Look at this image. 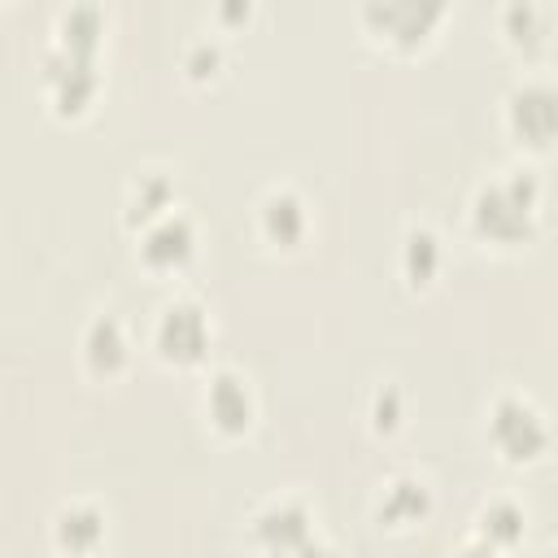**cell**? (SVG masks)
<instances>
[{
	"label": "cell",
	"instance_id": "cell-10",
	"mask_svg": "<svg viewBox=\"0 0 558 558\" xmlns=\"http://www.w3.org/2000/svg\"><path fill=\"white\" fill-rule=\"evenodd\" d=\"M427 510V497H423V484H397L388 493V506H384V519L388 523H410Z\"/></svg>",
	"mask_w": 558,
	"mask_h": 558
},
{
	"label": "cell",
	"instance_id": "cell-8",
	"mask_svg": "<svg viewBox=\"0 0 558 558\" xmlns=\"http://www.w3.org/2000/svg\"><path fill=\"white\" fill-rule=\"evenodd\" d=\"M187 248H192V231H187L183 218H166L144 240V257L148 262H179V257H187Z\"/></svg>",
	"mask_w": 558,
	"mask_h": 558
},
{
	"label": "cell",
	"instance_id": "cell-9",
	"mask_svg": "<svg viewBox=\"0 0 558 558\" xmlns=\"http://www.w3.org/2000/svg\"><path fill=\"white\" fill-rule=\"evenodd\" d=\"M87 357H92L96 371H113L122 362V336H118V327L109 318L92 323V331H87Z\"/></svg>",
	"mask_w": 558,
	"mask_h": 558
},
{
	"label": "cell",
	"instance_id": "cell-4",
	"mask_svg": "<svg viewBox=\"0 0 558 558\" xmlns=\"http://www.w3.org/2000/svg\"><path fill=\"white\" fill-rule=\"evenodd\" d=\"M157 344L166 357L174 362H196L205 349V318L196 305H170L161 327H157Z\"/></svg>",
	"mask_w": 558,
	"mask_h": 558
},
{
	"label": "cell",
	"instance_id": "cell-7",
	"mask_svg": "<svg viewBox=\"0 0 558 558\" xmlns=\"http://www.w3.org/2000/svg\"><path fill=\"white\" fill-rule=\"evenodd\" d=\"M248 414H253V405H248L244 384L231 375H218L209 384V418L227 432H240V427H248Z\"/></svg>",
	"mask_w": 558,
	"mask_h": 558
},
{
	"label": "cell",
	"instance_id": "cell-5",
	"mask_svg": "<svg viewBox=\"0 0 558 558\" xmlns=\"http://www.w3.org/2000/svg\"><path fill=\"white\" fill-rule=\"evenodd\" d=\"M510 122H514V131H519L523 140L545 144L549 131H554V96H549L545 87H527V92H519L514 105H510Z\"/></svg>",
	"mask_w": 558,
	"mask_h": 558
},
{
	"label": "cell",
	"instance_id": "cell-3",
	"mask_svg": "<svg viewBox=\"0 0 558 558\" xmlns=\"http://www.w3.org/2000/svg\"><path fill=\"white\" fill-rule=\"evenodd\" d=\"M493 445L510 458V462H527L545 449V427L536 418V410H527L523 401H501L493 410Z\"/></svg>",
	"mask_w": 558,
	"mask_h": 558
},
{
	"label": "cell",
	"instance_id": "cell-6",
	"mask_svg": "<svg viewBox=\"0 0 558 558\" xmlns=\"http://www.w3.org/2000/svg\"><path fill=\"white\" fill-rule=\"evenodd\" d=\"M257 532L270 549H310V519L296 506H275L257 519Z\"/></svg>",
	"mask_w": 558,
	"mask_h": 558
},
{
	"label": "cell",
	"instance_id": "cell-12",
	"mask_svg": "<svg viewBox=\"0 0 558 558\" xmlns=\"http://www.w3.org/2000/svg\"><path fill=\"white\" fill-rule=\"evenodd\" d=\"M266 227H270V235L292 240L301 231V205L292 196H270L266 201Z\"/></svg>",
	"mask_w": 558,
	"mask_h": 558
},
{
	"label": "cell",
	"instance_id": "cell-13",
	"mask_svg": "<svg viewBox=\"0 0 558 558\" xmlns=\"http://www.w3.org/2000/svg\"><path fill=\"white\" fill-rule=\"evenodd\" d=\"M484 523H493V532H501V541H514V536L523 532V514H519L514 506H493V510L484 514Z\"/></svg>",
	"mask_w": 558,
	"mask_h": 558
},
{
	"label": "cell",
	"instance_id": "cell-1",
	"mask_svg": "<svg viewBox=\"0 0 558 558\" xmlns=\"http://www.w3.org/2000/svg\"><path fill=\"white\" fill-rule=\"evenodd\" d=\"M445 0H371L366 4V26L388 39V44H423L432 35V26L440 22Z\"/></svg>",
	"mask_w": 558,
	"mask_h": 558
},
{
	"label": "cell",
	"instance_id": "cell-2",
	"mask_svg": "<svg viewBox=\"0 0 558 558\" xmlns=\"http://www.w3.org/2000/svg\"><path fill=\"white\" fill-rule=\"evenodd\" d=\"M527 218H532V187H523L519 179L488 187L475 205V222L493 240H519L527 231Z\"/></svg>",
	"mask_w": 558,
	"mask_h": 558
},
{
	"label": "cell",
	"instance_id": "cell-11",
	"mask_svg": "<svg viewBox=\"0 0 558 558\" xmlns=\"http://www.w3.org/2000/svg\"><path fill=\"white\" fill-rule=\"evenodd\" d=\"M100 514H92V510H74V514H65L61 519V541L70 545V549H92L96 541H100Z\"/></svg>",
	"mask_w": 558,
	"mask_h": 558
}]
</instances>
